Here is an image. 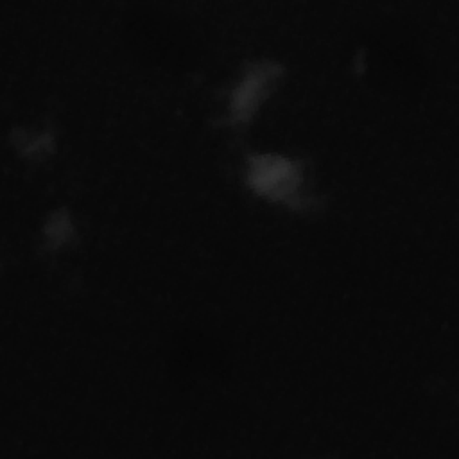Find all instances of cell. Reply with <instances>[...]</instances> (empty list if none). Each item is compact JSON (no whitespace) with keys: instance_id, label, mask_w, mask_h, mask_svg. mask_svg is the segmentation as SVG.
Instances as JSON below:
<instances>
[{"instance_id":"obj_3","label":"cell","mask_w":459,"mask_h":459,"mask_svg":"<svg viewBox=\"0 0 459 459\" xmlns=\"http://www.w3.org/2000/svg\"><path fill=\"white\" fill-rule=\"evenodd\" d=\"M47 235L48 238L56 242H65L70 235V224L66 217H56L48 226H47Z\"/></svg>"},{"instance_id":"obj_1","label":"cell","mask_w":459,"mask_h":459,"mask_svg":"<svg viewBox=\"0 0 459 459\" xmlns=\"http://www.w3.org/2000/svg\"><path fill=\"white\" fill-rule=\"evenodd\" d=\"M301 181V165L298 161L274 154L249 158L247 183L262 197L303 206V197L299 195Z\"/></svg>"},{"instance_id":"obj_2","label":"cell","mask_w":459,"mask_h":459,"mask_svg":"<svg viewBox=\"0 0 459 459\" xmlns=\"http://www.w3.org/2000/svg\"><path fill=\"white\" fill-rule=\"evenodd\" d=\"M278 75L280 70L273 63H258L246 70L242 81L231 91L230 113L233 122H246L253 117Z\"/></svg>"}]
</instances>
